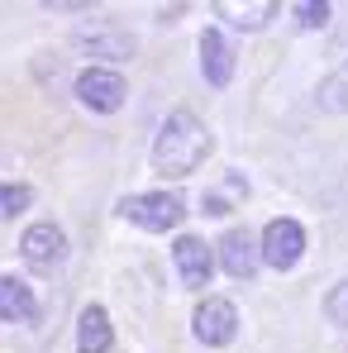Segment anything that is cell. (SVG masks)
Segmentation results:
<instances>
[{
  "instance_id": "6da1fadb",
  "label": "cell",
  "mask_w": 348,
  "mask_h": 353,
  "mask_svg": "<svg viewBox=\"0 0 348 353\" xmlns=\"http://www.w3.org/2000/svg\"><path fill=\"white\" fill-rule=\"evenodd\" d=\"M210 158V129L196 110H172L153 139V168L163 176H191Z\"/></svg>"
},
{
  "instance_id": "7a4b0ae2",
  "label": "cell",
  "mask_w": 348,
  "mask_h": 353,
  "mask_svg": "<svg viewBox=\"0 0 348 353\" xmlns=\"http://www.w3.org/2000/svg\"><path fill=\"white\" fill-rule=\"evenodd\" d=\"M119 215H124L129 225L148 230V234H167V230L181 225L186 205H181L176 191H143V196H124V201H119Z\"/></svg>"
},
{
  "instance_id": "3957f363",
  "label": "cell",
  "mask_w": 348,
  "mask_h": 353,
  "mask_svg": "<svg viewBox=\"0 0 348 353\" xmlns=\"http://www.w3.org/2000/svg\"><path fill=\"white\" fill-rule=\"evenodd\" d=\"M258 253H263L267 268L291 272V268L305 258V230H300L296 220H272V225L263 230V239H258Z\"/></svg>"
},
{
  "instance_id": "277c9868",
  "label": "cell",
  "mask_w": 348,
  "mask_h": 353,
  "mask_svg": "<svg viewBox=\"0 0 348 353\" xmlns=\"http://www.w3.org/2000/svg\"><path fill=\"white\" fill-rule=\"evenodd\" d=\"M124 77L110 72V67H86L81 77H76V101L86 105V110H96V115H110L124 105Z\"/></svg>"
},
{
  "instance_id": "5b68a950",
  "label": "cell",
  "mask_w": 348,
  "mask_h": 353,
  "mask_svg": "<svg viewBox=\"0 0 348 353\" xmlns=\"http://www.w3.org/2000/svg\"><path fill=\"white\" fill-rule=\"evenodd\" d=\"M19 258L34 268V272H58L67 263V234L58 225H29L19 239Z\"/></svg>"
},
{
  "instance_id": "8992f818",
  "label": "cell",
  "mask_w": 348,
  "mask_h": 353,
  "mask_svg": "<svg viewBox=\"0 0 348 353\" xmlns=\"http://www.w3.org/2000/svg\"><path fill=\"white\" fill-rule=\"evenodd\" d=\"M191 330H196V339H201V344H210V349H225L234 334H238V310H234V301H225V296H210V301H201V305H196V320H191Z\"/></svg>"
},
{
  "instance_id": "52a82bcc",
  "label": "cell",
  "mask_w": 348,
  "mask_h": 353,
  "mask_svg": "<svg viewBox=\"0 0 348 353\" xmlns=\"http://www.w3.org/2000/svg\"><path fill=\"white\" fill-rule=\"evenodd\" d=\"M172 263H176V272H181V282H186L191 292H201V287L210 282V272H215V248H210L205 239L186 234V239H176Z\"/></svg>"
},
{
  "instance_id": "ba28073f",
  "label": "cell",
  "mask_w": 348,
  "mask_h": 353,
  "mask_svg": "<svg viewBox=\"0 0 348 353\" xmlns=\"http://www.w3.org/2000/svg\"><path fill=\"white\" fill-rule=\"evenodd\" d=\"M76 48L86 53V58H105V62H124L129 53H134V39L124 34V29H115V24H91V29H76Z\"/></svg>"
},
{
  "instance_id": "9c48e42d",
  "label": "cell",
  "mask_w": 348,
  "mask_h": 353,
  "mask_svg": "<svg viewBox=\"0 0 348 353\" xmlns=\"http://www.w3.org/2000/svg\"><path fill=\"white\" fill-rule=\"evenodd\" d=\"M215 258H220V268L229 272V277H253L258 272V239L248 234V230H229V234L220 239V248H215Z\"/></svg>"
},
{
  "instance_id": "30bf717a",
  "label": "cell",
  "mask_w": 348,
  "mask_h": 353,
  "mask_svg": "<svg viewBox=\"0 0 348 353\" xmlns=\"http://www.w3.org/2000/svg\"><path fill=\"white\" fill-rule=\"evenodd\" d=\"M201 72H205L210 86H229L234 48H229V39H225L220 29H205V34H201Z\"/></svg>"
},
{
  "instance_id": "8fae6325",
  "label": "cell",
  "mask_w": 348,
  "mask_h": 353,
  "mask_svg": "<svg viewBox=\"0 0 348 353\" xmlns=\"http://www.w3.org/2000/svg\"><path fill=\"white\" fill-rule=\"evenodd\" d=\"M110 344H115V330L105 305H86L76 320V353H110Z\"/></svg>"
},
{
  "instance_id": "7c38bea8",
  "label": "cell",
  "mask_w": 348,
  "mask_h": 353,
  "mask_svg": "<svg viewBox=\"0 0 348 353\" xmlns=\"http://www.w3.org/2000/svg\"><path fill=\"white\" fill-rule=\"evenodd\" d=\"M215 14L225 19V24H234V29H263L272 14H277V0H220L215 5Z\"/></svg>"
},
{
  "instance_id": "4fadbf2b",
  "label": "cell",
  "mask_w": 348,
  "mask_h": 353,
  "mask_svg": "<svg viewBox=\"0 0 348 353\" xmlns=\"http://www.w3.org/2000/svg\"><path fill=\"white\" fill-rule=\"evenodd\" d=\"M315 105H320L325 115H348V62H344V67H334V72L320 81Z\"/></svg>"
},
{
  "instance_id": "5bb4252c",
  "label": "cell",
  "mask_w": 348,
  "mask_h": 353,
  "mask_svg": "<svg viewBox=\"0 0 348 353\" xmlns=\"http://www.w3.org/2000/svg\"><path fill=\"white\" fill-rule=\"evenodd\" d=\"M34 315V292L19 277H0V320H29Z\"/></svg>"
},
{
  "instance_id": "9a60e30c",
  "label": "cell",
  "mask_w": 348,
  "mask_h": 353,
  "mask_svg": "<svg viewBox=\"0 0 348 353\" xmlns=\"http://www.w3.org/2000/svg\"><path fill=\"white\" fill-rule=\"evenodd\" d=\"M29 201H34V186H24V181H0V220H14L19 210H29Z\"/></svg>"
},
{
  "instance_id": "2e32d148",
  "label": "cell",
  "mask_w": 348,
  "mask_h": 353,
  "mask_svg": "<svg viewBox=\"0 0 348 353\" xmlns=\"http://www.w3.org/2000/svg\"><path fill=\"white\" fill-rule=\"evenodd\" d=\"M329 19H334V10H329L325 0H300V5H296V24H300V29H325Z\"/></svg>"
},
{
  "instance_id": "e0dca14e",
  "label": "cell",
  "mask_w": 348,
  "mask_h": 353,
  "mask_svg": "<svg viewBox=\"0 0 348 353\" xmlns=\"http://www.w3.org/2000/svg\"><path fill=\"white\" fill-rule=\"evenodd\" d=\"M238 196H243V176L229 172V191H210V196H205V215H225L229 201H238Z\"/></svg>"
},
{
  "instance_id": "ac0fdd59",
  "label": "cell",
  "mask_w": 348,
  "mask_h": 353,
  "mask_svg": "<svg viewBox=\"0 0 348 353\" xmlns=\"http://www.w3.org/2000/svg\"><path fill=\"white\" fill-rule=\"evenodd\" d=\"M325 315H329L334 325H344V330H348V282H339L334 292L325 296Z\"/></svg>"
}]
</instances>
